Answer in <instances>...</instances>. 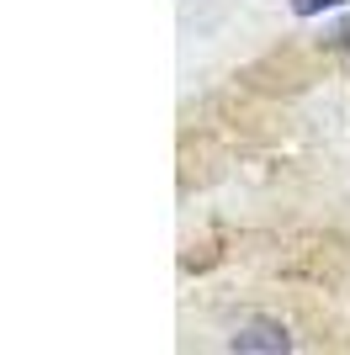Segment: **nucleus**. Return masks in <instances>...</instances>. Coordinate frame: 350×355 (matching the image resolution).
<instances>
[{
  "instance_id": "f257e3e1",
  "label": "nucleus",
  "mask_w": 350,
  "mask_h": 355,
  "mask_svg": "<svg viewBox=\"0 0 350 355\" xmlns=\"http://www.w3.org/2000/svg\"><path fill=\"white\" fill-rule=\"evenodd\" d=\"M233 350H292V334L276 324H249L233 334Z\"/></svg>"
},
{
  "instance_id": "f03ea898",
  "label": "nucleus",
  "mask_w": 350,
  "mask_h": 355,
  "mask_svg": "<svg viewBox=\"0 0 350 355\" xmlns=\"http://www.w3.org/2000/svg\"><path fill=\"white\" fill-rule=\"evenodd\" d=\"M345 0H292V11L297 16H319V11H340Z\"/></svg>"
}]
</instances>
